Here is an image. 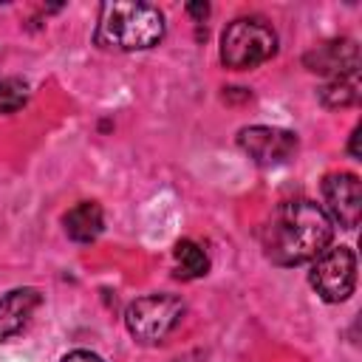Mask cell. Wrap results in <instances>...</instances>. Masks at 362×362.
<instances>
[{
	"label": "cell",
	"instance_id": "5b68a950",
	"mask_svg": "<svg viewBox=\"0 0 362 362\" xmlns=\"http://www.w3.org/2000/svg\"><path fill=\"white\" fill-rule=\"evenodd\" d=\"M311 288L325 303H345L356 288V255L348 246H328L308 269Z\"/></svg>",
	"mask_w": 362,
	"mask_h": 362
},
{
	"label": "cell",
	"instance_id": "4fadbf2b",
	"mask_svg": "<svg viewBox=\"0 0 362 362\" xmlns=\"http://www.w3.org/2000/svg\"><path fill=\"white\" fill-rule=\"evenodd\" d=\"M28 90L20 79H0V113H14L25 105Z\"/></svg>",
	"mask_w": 362,
	"mask_h": 362
},
{
	"label": "cell",
	"instance_id": "7c38bea8",
	"mask_svg": "<svg viewBox=\"0 0 362 362\" xmlns=\"http://www.w3.org/2000/svg\"><path fill=\"white\" fill-rule=\"evenodd\" d=\"M173 257H175V274H178L181 280H195V277H204V274L209 272V257H206V252H204L195 240H189V238H184V240L175 243Z\"/></svg>",
	"mask_w": 362,
	"mask_h": 362
},
{
	"label": "cell",
	"instance_id": "9a60e30c",
	"mask_svg": "<svg viewBox=\"0 0 362 362\" xmlns=\"http://www.w3.org/2000/svg\"><path fill=\"white\" fill-rule=\"evenodd\" d=\"M187 14H189L192 20H198V23H204V20H206V14H209V6H206L204 0H195V3H187Z\"/></svg>",
	"mask_w": 362,
	"mask_h": 362
},
{
	"label": "cell",
	"instance_id": "277c9868",
	"mask_svg": "<svg viewBox=\"0 0 362 362\" xmlns=\"http://www.w3.org/2000/svg\"><path fill=\"white\" fill-rule=\"evenodd\" d=\"M184 300L175 294H144L133 300L124 311V325L136 342H161L184 320Z\"/></svg>",
	"mask_w": 362,
	"mask_h": 362
},
{
	"label": "cell",
	"instance_id": "3957f363",
	"mask_svg": "<svg viewBox=\"0 0 362 362\" xmlns=\"http://www.w3.org/2000/svg\"><path fill=\"white\" fill-rule=\"evenodd\" d=\"M277 54V34L260 17H238L221 34V62L232 71H252Z\"/></svg>",
	"mask_w": 362,
	"mask_h": 362
},
{
	"label": "cell",
	"instance_id": "6da1fadb",
	"mask_svg": "<svg viewBox=\"0 0 362 362\" xmlns=\"http://www.w3.org/2000/svg\"><path fill=\"white\" fill-rule=\"evenodd\" d=\"M334 238V223L325 209L308 198L283 201L260 232L263 255L283 269L317 260Z\"/></svg>",
	"mask_w": 362,
	"mask_h": 362
},
{
	"label": "cell",
	"instance_id": "2e32d148",
	"mask_svg": "<svg viewBox=\"0 0 362 362\" xmlns=\"http://www.w3.org/2000/svg\"><path fill=\"white\" fill-rule=\"evenodd\" d=\"M359 133H362V127L356 124V127H354V133H351V144H348V150H351V156H356V158L362 156V153H359Z\"/></svg>",
	"mask_w": 362,
	"mask_h": 362
},
{
	"label": "cell",
	"instance_id": "ba28073f",
	"mask_svg": "<svg viewBox=\"0 0 362 362\" xmlns=\"http://www.w3.org/2000/svg\"><path fill=\"white\" fill-rule=\"evenodd\" d=\"M305 68L314 74H325L331 76H345L359 71V48L354 40H331L325 45H317L314 51H308L303 57Z\"/></svg>",
	"mask_w": 362,
	"mask_h": 362
},
{
	"label": "cell",
	"instance_id": "52a82bcc",
	"mask_svg": "<svg viewBox=\"0 0 362 362\" xmlns=\"http://www.w3.org/2000/svg\"><path fill=\"white\" fill-rule=\"evenodd\" d=\"M325 215L342 229H356L362 218V181L354 173H331L322 181Z\"/></svg>",
	"mask_w": 362,
	"mask_h": 362
},
{
	"label": "cell",
	"instance_id": "9c48e42d",
	"mask_svg": "<svg viewBox=\"0 0 362 362\" xmlns=\"http://www.w3.org/2000/svg\"><path fill=\"white\" fill-rule=\"evenodd\" d=\"M40 303H42V294L31 286H20V288L6 291L0 297V342L20 334L28 325V320Z\"/></svg>",
	"mask_w": 362,
	"mask_h": 362
},
{
	"label": "cell",
	"instance_id": "8fae6325",
	"mask_svg": "<svg viewBox=\"0 0 362 362\" xmlns=\"http://www.w3.org/2000/svg\"><path fill=\"white\" fill-rule=\"evenodd\" d=\"M320 102L328 107V110H337V107H351L359 102L362 96V85H359V71L354 74H345V76H331L320 90H317Z\"/></svg>",
	"mask_w": 362,
	"mask_h": 362
},
{
	"label": "cell",
	"instance_id": "8992f818",
	"mask_svg": "<svg viewBox=\"0 0 362 362\" xmlns=\"http://www.w3.org/2000/svg\"><path fill=\"white\" fill-rule=\"evenodd\" d=\"M238 147L260 167H274L297 153V133L269 124H252L238 133Z\"/></svg>",
	"mask_w": 362,
	"mask_h": 362
},
{
	"label": "cell",
	"instance_id": "5bb4252c",
	"mask_svg": "<svg viewBox=\"0 0 362 362\" xmlns=\"http://www.w3.org/2000/svg\"><path fill=\"white\" fill-rule=\"evenodd\" d=\"M62 362H105L99 354H93V351H85V348H76V351H71V354H65L62 356Z\"/></svg>",
	"mask_w": 362,
	"mask_h": 362
},
{
	"label": "cell",
	"instance_id": "7a4b0ae2",
	"mask_svg": "<svg viewBox=\"0 0 362 362\" xmlns=\"http://www.w3.org/2000/svg\"><path fill=\"white\" fill-rule=\"evenodd\" d=\"M164 37V14L150 3L113 0L99 8L93 42L113 51H147Z\"/></svg>",
	"mask_w": 362,
	"mask_h": 362
},
{
	"label": "cell",
	"instance_id": "30bf717a",
	"mask_svg": "<svg viewBox=\"0 0 362 362\" xmlns=\"http://www.w3.org/2000/svg\"><path fill=\"white\" fill-rule=\"evenodd\" d=\"M65 223V235L76 243H90L99 238V232L105 229V215L102 206L96 201H79L76 206H71L62 218Z\"/></svg>",
	"mask_w": 362,
	"mask_h": 362
}]
</instances>
